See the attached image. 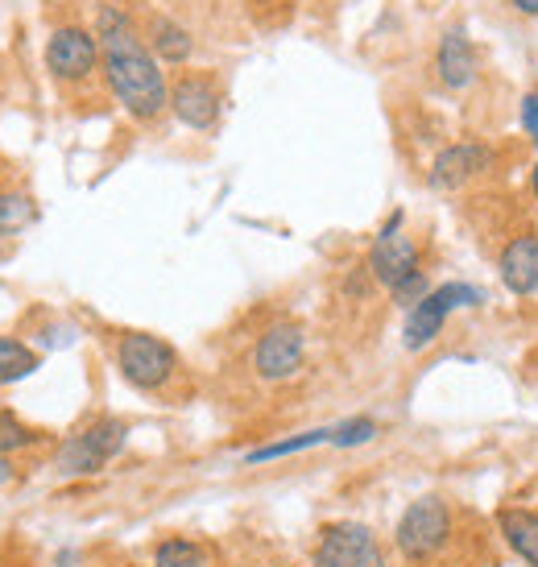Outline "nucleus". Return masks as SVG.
I'll return each instance as SVG.
<instances>
[{"label":"nucleus","instance_id":"14","mask_svg":"<svg viewBox=\"0 0 538 567\" xmlns=\"http://www.w3.org/2000/svg\"><path fill=\"white\" fill-rule=\"evenodd\" d=\"M435 71H439V80L459 92V87H468L476 80V54H473V42L464 38L459 30H447L444 42H439V54H435Z\"/></svg>","mask_w":538,"mask_h":567},{"label":"nucleus","instance_id":"16","mask_svg":"<svg viewBox=\"0 0 538 567\" xmlns=\"http://www.w3.org/2000/svg\"><path fill=\"white\" fill-rule=\"evenodd\" d=\"M33 369H38V352L30 344H21L17 336H0V385L30 378Z\"/></svg>","mask_w":538,"mask_h":567},{"label":"nucleus","instance_id":"6","mask_svg":"<svg viewBox=\"0 0 538 567\" xmlns=\"http://www.w3.org/2000/svg\"><path fill=\"white\" fill-rule=\"evenodd\" d=\"M485 295L476 290V286H464V282H452V286H439V290H431L427 299L411 307V316H406V348L411 352H423L439 340V331H444L447 316L456 311V307H480Z\"/></svg>","mask_w":538,"mask_h":567},{"label":"nucleus","instance_id":"12","mask_svg":"<svg viewBox=\"0 0 538 567\" xmlns=\"http://www.w3.org/2000/svg\"><path fill=\"white\" fill-rule=\"evenodd\" d=\"M497 269H501L506 290H514V295H535L538 290V237L535 233H523V237L509 240L506 249H501Z\"/></svg>","mask_w":538,"mask_h":567},{"label":"nucleus","instance_id":"19","mask_svg":"<svg viewBox=\"0 0 538 567\" xmlns=\"http://www.w3.org/2000/svg\"><path fill=\"white\" fill-rule=\"evenodd\" d=\"M46 440L42 431H33L17 419L13 410H0V456H13V452H25V447H38Z\"/></svg>","mask_w":538,"mask_h":567},{"label":"nucleus","instance_id":"21","mask_svg":"<svg viewBox=\"0 0 538 567\" xmlns=\"http://www.w3.org/2000/svg\"><path fill=\"white\" fill-rule=\"evenodd\" d=\"M373 435H377L373 419H349V423H340L332 431V443L335 447H356V443H369Z\"/></svg>","mask_w":538,"mask_h":567},{"label":"nucleus","instance_id":"5","mask_svg":"<svg viewBox=\"0 0 538 567\" xmlns=\"http://www.w3.org/2000/svg\"><path fill=\"white\" fill-rule=\"evenodd\" d=\"M311 567H385V551L364 522H332L319 530Z\"/></svg>","mask_w":538,"mask_h":567},{"label":"nucleus","instance_id":"3","mask_svg":"<svg viewBox=\"0 0 538 567\" xmlns=\"http://www.w3.org/2000/svg\"><path fill=\"white\" fill-rule=\"evenodd\" d=\"M116 364H121V378H125L128 385L154 394V390H162V385L178 373V352L166 344L162 336L125 331L121 344H116Z\"/></svg>","mask_w":538,"mask_h":567},{"label":"nucleus","instance_id":"17","mask_svg":"<svg viewBox=\"0 0 538 567\" xmlns=\"http://www.w3.org/2000/svg\"><path fill=\"white\" fill-rule=\"evenodd\" d=\"M154 567H211V555L195 538H166L154 547Z\"/></svg>","mask_w":538,"mask_h":567},{"label":"nucleus","instance_id":"24","mask_svg":"<svg viewBox=\"0 0 538 567\" xmlns=\"http://www.w3.org/2000/svg\"><path fill=\"white\" fill-rule=\"evenodd\" d=\"M13 460H9V456H0V485H9V481H13Z\"/></svg>","mask_w":538,"mask_h":567},{"label":"nucleus","instance_id":"15","mask_svg":"<svg viewBox=\"0 0 538 567\" xmlns=\"http://www.w3.org/2000/svg\"><path fill=\"white\" fill-rule=\"evenodd\" d=\"M149 47H154V54H158L162 63H187L195 42H190V33L183 30L178 21L154 17V21H149Z\"/></svg>","mask_w":538,"mask_h":567},{"label":"nucleus","instance_id":"7","mask_svg":"<svg viewBox=\"0 0 538 567\" xmlns=\"http://www.w3.org/2000/svg\"><path fill=\"white\" fill-rule=\"evenodd\" d=\"M302 357H307V340L299 323H273L257 340L254 369L261 381H290L302 369Z\"/></svg>","mask_w":538,"mask_h":567},{"label":"nucleus","instance_id":"22","mask_svg":"<svg viewBox=\"0 0 538 567\" xmlns=\"http://www.w3.org/2000/svg\"><path fill=\"white\" fill-rule=\"evenodd\" d=\"M390 295H394V299L402 302V307H418V302H423L431 295V290H427V274H423V269H414L411 278H406V282H397L394 290H390Z\"/></svg>","mask_w":538,"mask_h":567},{"label":"nucleus","instance_id":"9","mask_svg":"<svg viewBox=\"0 0 538 567\" xmlns=\"http://www.w3.org/2000/svg\"><path fill=\"white\" fill-rule=\"evenodd\" d=\"M104 63L100 38H92L80 25H63L50 33L46 42V66L54 80H87L95 66Z\"/></svg>","mask_w":538,"mask_h":567},{"label":"nucleus","instance_id":"2","mask_svg":"<svg viewBox=\"0 0 538 567\" xmlns=\"http://www.w3.org/2000/svg\"><path fill=\"white\" fill-rule=\"evenodd\" d=\"M394 543L411 567L444 564L447 555H452V547L459 543V509L447 497H439V493L418 497L397 518Z\"/></svg>","mask_w":538,"mask_h":567},{"label":"nucleus","instance_id":"18","mask_svg":"<svg viewBox=\"0 0 538 567\" xmlns=\"http://www.w3.org/2000/svg\"><path fill=\"white\" fill-rule=\"evenodd\" d=\"M332 431L335 426H315V431H302V435H294V440L266 443V447L249 452L245 464H266V460H282V456H294V452H307V447H319V443H332Z\"/></svg>","mask_w":538,"mask_h":567},{"label":"nucleus","instance_id":"25","mask_svg":"<svg viewBox=\"0 0 538 567\" xmlns=\"http://www.w3.org/2000/svg\"><path fill=\"white\" fill-rule=\"evenodd\" d=\"M514 9H518V13H530V17H538V0H514Z\"/></svg>","mask_w":538,"mask_h":567},{"label":"nucleus","instance_id":"26","mask_svg":"<svg viewBox=\"0 0 538 567\" xmlns=\"http://www.w3.org/2000/svg\"><path fill=\"white\" fill-rule=\"evenodd\" d=\"M530 183H535V195H538V166H535V178H530Z\"/></svg>","mask_w":538,"mask_h":567},{"label":"nucleus","instance_id":"23","mask_svg":"<svg viewBox=\"0 0 538 567\" xmlns=\"http://www.w3.org/2000/svg\"><path fill=\"white\" fill-rule=\"evenodd\" d=\"M523 125L530 128V137L538 145V95H526L523 100Z\"/></svg>","mask_w":538,"mask_h":567},{"label":"nucleus","instance_id":"11","mask_svg":"<svg viewBox=\"0 0 538 567\" xmlns=\"http://www.w3.org/2000/svg\"><path fill=\"white\" fill-rule=\"evenodd\" d=\"M170 109L187 128H211L220 121V92L207 75H183L170 87Z\"/></svg>","mask_w":538,"mask_h":567},{"label":"nucleus","instance_id":"13","mask_svg":"<svg viewBox=\"0 0 538 567\" xmlns=\"http://www.w3.org/2000/svg\"><path fill=\"white\" fill-rule=\"evenodd\" d=\"M497 535L523 564L538 567V514L526 505H501L497 509Z\"/></svg>","mask_w":538,"mask_h":567},{"label":"nucleus","instance_id":"20","mask_svg":"<svg viewBox=\"0 0 538 567\" xmlns=\"http://www.w3.org/2000/svg\"><path fill=\"white\" fill-rule=\"evenodd\" d=\"M25 224H33V204L25 195L0 190V237H17Z\"/></svg>","mask_w":538,"mask_h":567},{"label":"nucleus","instance_id":"10","mask_svg":"<svg viewBox=\"0 0 538 567\" xmlns=\"http://www.w3.org/2000/svg\"><path fill=\"white\" fill-rule=\"evenodd\" d=\"M493 166V150L485 142H459L447 145L444 154L431 166V187L435 190H456L464 183H473Z\"/></svg>","mask_w":538,"mask_h":567},{"label":"nucleus","instance_id":"4","mask_svg":"<svg viewBox=\"0 0 538 567\" xmlns=\"http://www.w3.org/2000/svg\"><path fill=\"white\" fill-rule=\"evenodd\" d=\"M125 440L128 426L121 419H100V423H92L80 435H71L59 447L54 468H59V476H95L100 468H108L112 456L125 447Z\"/></svg>","mask_w":538,"mask_h":567},{"label":"nucleus","instance_id":"8","mask_svg":"<svg viewBox=\"0 0 538 567\" xmlns=\"http://www.w3.org/2000/svg\"><path fill=\"white\" fill-rule=\"evenodd\" d=\"M397 228H402V212H394L390 224L381 228L377 245L369 249V266H364L369 278L377 286H385V290H394L397 282H406L414 269H418V245L411 237H402Z\"/></svg>","mask_w":538,"mask_h":567},{"label":"nucleus","instance_id":"1","mask_svg":"<svg viewBox=\"0 0 538 567\" xmlns=\"http://www.w3.org/2000/svg\"><path fill=\"white\" fill-rule=\"evenodd\" d=\"M100 50H104V75L112 95L125 104L133 121H158L170 109V87L162 75L158 59L145 50L133 21L121 9L100 13Z\"/></svg>","mask_w":538,"mask_h":567}]
</instances>
